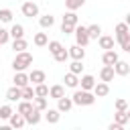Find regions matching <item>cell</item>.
<instances>
[{"label":"cell","instance_id":"cell-26","mask_svg":"<svg viewBox=\"0 0 130 130\" xmlns=\"http://www.w3.org/2000/svg\"><path fill=\"white\" fill-rule=\"evenodd\" d=\"M87 32H89V39H100L102 37V26L100 24H89Z\"/></svg>","mask_w":130,"mask_h":130},{"label":"cell","instance_id":"cell-25","mask_svg":"<svg viewBox=\"0 0 130 130\" xmlns=\"http://www.w3.org/2000/svg\"><path fill=\"white\" fill-rule=\"evenodd\" d=\"M10 37H12V39H22V37H24V28H22V24H12V28H10Z\"/></svg>","mask_w":130,"mask_h":130},{"label":"cell","instance_id":"cell-29","mask_svg":"<svg viewBox=\"0 0 130 130\" xmlns=\"http://www.w3.org/2000/svg\"><path fill=\"white\" fill-rule=\"evenodd\" d=\"M35 45H37V47H45V45H49L47 35H45V32H37V35H35Z\"/></svg>","mask_w":130,"mask_h":130},{"label":"cell","instance_id":"cell-35","mask_svg":"<svg viewBox=\"0 0 130 130\" xmlns=\"http://www.w3.org/2000/svg\"><path fill=\"white\" fill-rule=\"evenodd\" d=\"M10 20H12V10L2 8L0 10V22H10Z\"/></svg>","mask_w":130,"mask_h":130},{"label":"cell","instance_id":"cell-16","mask_svg":"<svg viewBox=\"0 0 130 130\" xmlns=\"http://www.w3.org/2000/svg\"><path fill=\"white\" fill-rule=\"evenodd\" d=\"M28 79L37 85V83H43L45 81V71H41V69H32L30 71V75H28Z\"/></svg>","mask_w":130,"mask_h":130},{"label":"cell","instance_id":"cell-43","mask_svg":"<svg viewBox=\"0 0 130 130\" xmlns=\"http://www.w3.org/2000/svg\"><path fill=\"white\" fill-rule=\"evenodd\" d=\"M108 128H110V130H122V124H118V122H112Z\"/></svg>","mask_w":130,"mask_h":130},{"label":"cell","instance_id":"cell-24","mask_svg":"<svg viewBox=\"0 0 130 130\" xmlns=\"http://www.w3.org/2000/svg\"><path fill=\"white\" fill-rule=\"evenodd\" d=\"M39 24H41L43 28H51V26L55 24V18H53L51 14H45V16H41V18H39Z\"/></svg>","mask_w":130,"mask_h":130},{"label":"cell","instance_id":"cell-7","mask_svg":"<svg viewBox=\"0 0 130 130\" xmlns=\"http://www.w3.org/2000/svg\"><path fill=\"white\" fill-rule=\"evenodd\" d=\"M71 108H73V98H65L63 95V98L57 100V110L59 112H69Z\"/></svg>","mask_w":130,"mask_h":130},{"label":"cell","instance_id":"cell-4","mask_svg":"<svg viewBox=\"0 0 130 130\" xmlns=\"http://www.w3.org/2000/svg\"><path fill=\"white\" fill-rule=\"evenodd\" d=\"M22 14H24L26 18H32V16L39 14V6H37L35 2H24V4H22Z\"/></svg>","mask_w":130,"mask_h":130},{"label":"cell","instance_id":"cell-10","mask_svg":"<svg viewBox=\"0 0 130 130\" xmlns=\"http://www.w3.org/2000/svg\"><path fill=\"white\" fill-rule=\"evenodd\" d=\"M8 122H10L12 128H22V126L26 124V118H24L22 114H12V116L8 118Z\"/></svg>","mask_w":130,"mask_h":130},{"label":"cell","instance_id":"cell-45","mask_svg":"<svg viewBox=\"0 0 130 130\" xmlns=\"http://www.w3.org/2000/svg\"><path fill=\"white\" fill-rule=\"evenodd\" d=\"M128 118H130V112H128Z\"/></svg>","mask_w":130,"mask_h":130},{"label":"cell","instance_id":"cell-30","mask_svg":"<svg viewBox=\"0 0 130 130\" xmlns=\"http://www.w3.org/2000/svg\"><path fill=\"white\" fill-rule=\"evenodd\" d=\"M83 4H85V0H65L67 10H77V8H81Z\"/></svg>","mask_w":130,"mask_h":130},{"label":"cell","instance_id":"cell-9","mask_svg":"<svg viewBox=\"0 0 130 130\" xmlns=\"http://www.w3.org/2000/svg\"><path fill=\"white\" fill-rule=\"evenodd\" d=\"M114 71H116V75H128L130 73V65L126 63V61H116L114 63Z\"/></svg>","mask_w":130,"mask_h":130},{"label":"cell","instance_id":"cell-17","mask_svg":"<svg viewBox=\"0 0 130 130\" xmlns=\"http://www.w3.org/2000/svg\"><path fill=\"white\" fill-rule=\"evenodd\" d=\"M79 83H81V89H93V85H95V79L91 77V75H83L81 79H79Z\"/></svg>","mask_w":130,"mask_h":130},{"label":"cell","instance_id":"cell-32","mask_svg":"<svg viewBox=\"0 0 130 130\" xmlns=\"http://www.w3.org/2000/svg\"><path fill=\"white\" fill-rule=\"evenodd\" d=\"M35 93H37V95L47 98V95H49V87H47L45 83H37V85H35Z\"/></svg>","mask_w":130,"mask_h":130},{"label":"cell","instance_id":"cell-28","mask_svg":"<svg viewBox=\"0 0 130 130\" xmlns=\"http://www.w3.org/2000/svg\"><path fill=\"white\" fill-rule=\"evenodd\" d=\"M12 49H14V53L24 51V49H26V41H24V37H22V39H14V41H12Z\"/></svg>","mask_w":130,"mask_h":130},{"label":"cell","instance_id":"cell-22","mask_svg":"<svg viewBox=\"0 0 130 130\" xmlns=\"http://www.w3.org/2000/svg\"><path fill=\"white\" fill-rule=\"evenodd\" d=\"M32 108H35V106L30 104V100H22V102L18 104V114H22V116H26V114H28V112H30Z\"/></svg>","mask_w":130,"mask_h":130},{"label":"cell","instance_id":"cell-12","mask_svg":"<svg viewBox=\"0 0 130 130\" xmlns=\"http://www.w3.org/2000/svg\"><path fill=\"white\" fill-rule=\"evenodd\" d=\"M118 59H120V57H118V53H116L114 49H108V51L104 53V57H102V61H104L106 65H114Z\"/></svg>","mask_w":130,"mask_h":130},{"label":"cell","instance_id":"cell-39","mask_svg":"<svg viewBox=\"0 0 130 130\" xmlns=\"http://www.w3.org/2000/svg\"><path fill=\"white\" fill-rule=\"evenodd\" d=\"M130 30V26L126 24V22H120V24H116V35H124V32H128Z\"/></svg>","mask_w":130,"mask_h":130},{"label":"cell","instance_id":"cell-33","mask_svg":"<svg viewBox=\"0 0 130 130\" xmlns=\"http://www.w3.org/2000/svg\"><path fill=\"white\" fill-rule=\"evenodd\" d=\"M35 95L37 93H35V89L30 85H24L22 87V100H35Z\"/></svg>","mask_w":130,"mask_h":130},{"label":"cell","instance_id":"cell-27","mask_svg":"<svg viewBox=\"0 0 130 130\" xmlns=\"http://www.w3.org/2000/svg\"><path fill=\"white\" fill-rule=\"evenodd\" d=\"M100 47L102 49H114V37H100Z\"/></svg>","mask_w":130,"mask_h":130},{"label":"cell","instance_id":"cell-18","mask_svg":"<svg viewBox=\"0 0 130 130\" xmlns=\"http://www.w3.org/2000/svg\"><path fill=\"white\" fill-rule=\"evenodd\" d=\"M59 118H61V112H59V110H47V114H45V120H47L49 124H57Z\"/></svg>","mask_w":130,"mask_h":130},{"label":"cell","instance_id":"cell-6","mask_svg":"<svg viewBox=\"0 0 130 130\" xmlns=\"http://www.w3.org/2000/svg\"><path fill=\"white\" fill-rule=\"evenodd\" d=\"M20 98H22V87H18V85L8 87V91H6V100H8V102H16V100H20Z\"/></svg>","mask_w":130,"mask_h":130},{"label":"cell","instance_id":"cell-46","mask_svg":"<svg viewBox=\"0 0 130 130\" xmlns=\"http://www.w3.org/2000/svg\"><path fill=\"white\" fill-rule=\"evenodd\" d=\"M0 47H2V45H0Z\"/></svg>","mask_w":130,"mask_h":130},{"label":"cell","instance_id":"cell-41","mask_svg":"<svg viewBox=\"0 0 130 130\" xmlns=\"http://www.w3.org/2000/svg\"><path fill=\"white\" fill-rule=\"evenodd\" d=\"M61 32L71 35V32H75V26H73V24H65V22H61Z\"/></svg>","mask_w":130,"mask_h":130},{"label":"cell","instance_id":"cell-37","mask_svg":"<svg viewBox=\"0 0 130 130\" xmlns=\"http://www.w3.org/2000/svg\"><path fill=\"white\" fill-rule=\"evenodd\" d=\"M69 69H71L73 73H77V75H79V73H81V69H83V65H81V61H79V59H73V63L69 65Z\"/></svg>","mask_w":130,"mask_h":130},{"label":"cell","instance_id":"cell-1","mask_svg":"<svg viewBox=\"0 0 130 130\" xmlns=\"http://www.w3.org/2000/svg\"><path fill=\"white\" fill-rule=\"evenodd\" d=\"M30 63H32V55L26 51H20V53H16V57L12 61V67H14V71H24Z\"/></svg>","mask_w":130,"mask_h":130},{"label":"cell","instance_id":"cell-13","mask_svg":"<svg viewBox=\"0 0 130 130\" xmlns=\"http://www.w3.org/2000/svg\"><path fill=\"white\" fill-rule=\"evenodd\" d=\"M93 93H95V98H104V95H108V93H110V87H108V83H106V81H102V83H95V85H93Z\"/></svg>","mask_w":130,"mask_h":130},{"label":"cell","instance_id":"cell-15","mask_svg":"<svg viewBox=\"0 0 130 130\" xmlns=\"http://www.w3.org/2000/svg\"><path fill=\"white\" fill-rule=\"evenodd\" d=\"M116 39H118V43L122 45V49H124L126 53H130V30L124 32V35H116Z\"/></svg>","mask_w":130,"mask_h":130},{"label":"cell","instance_id":"cell-5","mask_svg":"<svg viewBox=\"0 0 130 130\" xmlns=\"http://www.w3.org/2000/svg\"><path fill=\"white\" fill-rule=\"evenodd\" d=\"M114 75H116V71H114V65H104V69L100 71V79L102 81H112L114 79Z\"/></svg>","mask_w":130,"mask_h":130},{"label":"cell","instance_id":"cell-23","mask_svg":"<svg viewBox=\"0 0 130 130\" xmlns=\"http://www.w3.org/2000/svg\"><path fill=\"white\" fill-rule=\"evenodd\" d=\"M63 22H65V24H73V26H77V14H75V10H69V12H65V16H63Z\"/></svg>","mask_w":130,"mask_h":130},{"label":"cell","instance_id":"cell-38","mask_svg":"<svg viewBox=\"0 0 130 130\" xmlns=\"http://www.w3.org/2000/svg\"><path fill=\"white\" fill-rule=\"evenodd\" d=\"M61 49H63V45H61L59 41H49V51H51L53 55H55L57 51H61Z\"/></svg>","mask_w":130,"mask_h":130},{"label":"cell","instance_id":"cell-8","mask_svg":"<svg viewBox=\"0 0 130 130\" xmlns=\"http://www.w3.org/2000/svg\"><path fill=\"white\" fill-rule=\"evenodd\" d=\"M24 118H26V124L37 126V124L41 122V110H39V108H32V110H30V112H28Z\"/></svg>","mask_w":130,"mask_h":130},{"label":"cell","instance_id":"cell-31","mask_svg":"<svg viewBox=\"0 0 130 130\" xmlns=\"http://www.w3.org/2000/svg\"><path fill=\"white\" fill-rule=\"evenodd\" d=\"M53 57H55V61H59V63H65V61L69 59V51L61 49V51H57V53H55Z\"/></svg>","mask_w":130,"mask_h":130},{"label":"cell","instance_id":"cell-3","mask_svg":"<svg viewBox=\"0 0 130 130\" xmlns=\"http://www.w3.org/2000/svg\"><path fill=\"white\" fill-rule=\"evenodd\" d=\"M75 39H77V45H81V47H85L91 39H89V32H87V26H75Z\"/></svg>","mask_w":130,"mask_h":130},{"label":"cell","instance_id":"cell-21","mask_svg":"<svg viewBox=\"0 0 130 130\" xmlns=\"http://www.w3.org/2000/svg\"><path fill=\"white\" fill-rule=\"evenodd\" d=\"M77 83H79V79H77V73L69 71V73L65 75V85H67V87H77Z\"/></svg>","mask_w":130,"mask_h":130},{"label":"cell","instance_id":"cell-20","mask_svg":"<svg viewBox=\"0 0 130 130\" xmlns=\"http://www.w3.org/2000/svg\"><path fill=\"white\" fill-rule=\"evenodd\" d=\"M114 118H116V122H118V124H122V126H126V124L130 122V118H128V112H126V110H118V112L114 114Z\"/></svg>","mask_w":130,"mask_h":130},{"label":"cell","instance_id":"cell-34","mask_svg":"<svg viewBox=\"0 0 130 130\" xmlns=\"http://www.w3.org/2000/svg\"><path fill=\"white\" fill-rule=\"evenodd\" d=\"M35 108H39L41 112L47 110V98H43V95H35Z\"/></svg>","mask_w":130,"mask_h":130},{"label":"cell","instance_id":"cell-14","mask_svg":"<svg viewBox=\"0 0 130 130\" xmlns=\"http://www.w3.org/2000/svg\"><path fill=\"white\" fill-rule=\"evenodd\" d=\"M28 75L24 73V71H16V75H14V85H18V87H24V85H28Z\"/></svg>","mask_w":130,"mask_h":130},{"label":"cell","instance_id":"cell-36","mask_svg":"<svg viewBox=\"0 0 130 130\" xmlns=\"http://www.w3.org/2000/svg\"><path fill=\"white\" fill-rule=\"evenodd\" d=\"M12 114H14V112H12L10 106H2V108H0V118H2V120H8Z\"/></svg>","mask_w":130,"mask_h":130},{"label":"cell","instance_id":"cell-11","mask_svg":"<svg viewBox=\"0 0 130 130\" xmlns=\"http://www.w3.org/2000/svg\"><path fill=\"white\" fill-rule=\"evenodd\" d=\"M69 57L71 59H83L85 57V51H83V47L81 45H73V47H69Z\"/></svg>","mask_w":130,"mask_h":130},{"label":"cell","instance_id":"cell-42","mask_svg":"<svg viewBox=\"0 0 130 130\" xmlns=\"http://www.w3.org/2000/svg\"><path fill=\"white\" fill-rule=\"evenodd\" d=\"M126 108H128V102L126 100H122V98L116 100V110H126Z\"/></svg>","mask_w":130,"mask_h":130},{"label":"cell","instance_id":"cell-44","mask_svg":"<svg viewBox=\"0 0 130 130\" xmlns=\"http://www.w3.org/2000/svg\"><path fill=\"white\" fill-rule=\"evenodd\" d=\"M126 24H128V26H130V14H128V16H126Z\"/></svg>","mask_w":130,"mask_h":130},{"label":"cell","instance_id":"cell-19","mask_svg":"<svg viewBox=\"0 0 130 130\" xmlns=\"http://www.w3.org/2000/svg\"><path fill=\"white\" fill-rule=\"evenodd\" d=\"M49 95H51L53 100H59V98H63V95H65V89H63V85H53V87H49Z\"/></svg>","mask_w":130,"mask_h":130},{"label":"cell","instance_id":"cell-2","mask_svg":"<svg viewBox=\"0 0 130 130\" xmlns=\"http://www.w3.org/2000/svg\"><path fill=\"white\" fill-rule=\"evenodd\" d=\"M95 102V93H89L87 89H77L73 93V104L77 106H91Z\"/></svg>","mask_w":130,"mask_h":130},{"label":"cell","instance_id":"cell-40","mask_svg":"<svg viewBox=\"0 0 130 130\" xmlns=\"http://www.w3.org/2000/svg\"><path fill=\"white\" fill-rule=\"evenodd\" d=\"M8 39H10V30H6V28H0V45L8 43Z\"/></svg>","mask_w":130,"mask_h":130}]
</instances>
